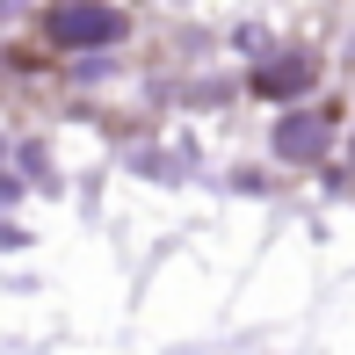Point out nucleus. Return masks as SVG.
<instances>
[{
    "label": "nucleus",
    "mask_w": 355,
    "mask_h": 355,
    "mask_svg": "<svg viewBox=\"0 0 355 355\" xmlns=\"http://www.w3.org/2000/svg\"><path fill=\"white\" fill-rule=\"evenodd\" d=\"M51 37L58 44H109V37H123V15L94 8V0H66V8L51 15Z\"/></svg>",
    "instance_id": "nucleus-1"
},
{
    "label": "nucleus",
    "mask_w": 355,
    "mask_h": 355,
    "mask_svg": "<svg viewBox=\"0 0 355 355\" xmlns=\"http://www.w3.org/2000/svg\"><path fill=\"white\" fill-rule=\"evenodd\" d=\"M283 153H319V123L312 116H290L283 123Z\"/></svg>",
    "instance_id": "nucleus-2"
}]
</instances>
